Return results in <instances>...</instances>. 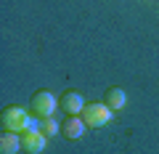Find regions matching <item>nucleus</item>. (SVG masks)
I'll return each mask as SVG.
<instances>
[{"label": "nucleus", "instance_id": "obj_1", "mask_svg": "<svg viewBox=\"0 0 159 154\" xmlns=\"http://www.w3.org/2000/svg\"><path fill=\"white\" fill-rule=\"evenodd\" d=\"M80 117H82L85 125H90V128H103V125H109V122L114 120V109L109 106V104H88Z\"/></svg>", "mask_w": 159, "mask_h": 154}, {"label": "nucleus", "instance_id": "obj_2", "mask_svg": "<svg viewBox=\"0 0 159 154\" xmlns=\"http://www.w3.org/2000/svg\"><path fill=\"white\" fill-rule=\"evenodd\" d=\"M32 109L37 117H53V112L58 109V101L51 91H37L32 98Z\"/></svg>", "mask_w": 159, "mask_h": 154}, {"label": "nucleus", "instance_id": "obj_3", "mask_svg": "<svg viewBox=\"0 0 159 154\" xmlns=\"http://www.w3.org/2000/svg\"><path fill=\"white\" fill-rule=\"evenodd\" d=\"M27 117H29V114L24 112L21 106H8V109H3V130H16V133H21L24 125H27Z\"/></svg>", "mask_w": 159, "mask_h": 154}, {"label": "nucleus", "instance_id": "obj_4", "mask_svg": "<svg viewBox=\"0 0 159 154\" xmlns=\"http://www.w3.org/2000/svg\"><path fill=\"white\" fill-rule=\"evenodd\" d=\"M58 106L66 112V117H72V114H82V109H85L88 104H85V98H82L80 91H66L61 96V101H58Z\"/></svg>", "mask_w": 159, "mask_h": 154}, {"label": "nucleus", "instance_id": "obj_5", "mask_svg": "<svg viewBox=\"0 0 159 154\" xmlns=\"http://www.w3.org/2000/svg\"><path fill=\"white\" fill-rule=\"evenodd\" d=\"M21 141H24V149H27L29 154H40L43 149L48 146V136L43 130H24Z\"/></svg>", "mask_w": 159, "mask_h": 154}, {"label": "nucleus", "instance_id": "obj_6", "mask_svg": "<svg viewBox=\"0 0 159 154\" xmlns=\"http://www.w3.org/2000/svg\"><path fill=\"white\" fill-rule=\"evenodd\" d=\"M19 149H24L21 133H16V130H3V136H0V152H3V154H16Z\"/></svg>", "mask_w": 159, "mask_h": 154}, {"label": "nucleus", "instance_id": "obj_7", "mask_svg": "<svg viewBox=\"0 0 159 154\" xmlns=\"http://www.w3.org/2000/svg\"><path fill=\"white\" fill-rule=\"evenodd\" d=\"M61 133H64V138H69V141H77V138L85 133V120H82L80 114H72V117H66V122H64Z\"/></svg>", "mask_w": 159, "mask_h": 154}, {"label": "nucleus", "instance_id": "obj_8", "mask_svg": "<svg viewBox=\"0 0 159 154\" xmlns=\"http://www.w3.org/2000/svg\"><path fill=\"white\" fill-rule=\"evenodd\" d=\"M106 104L117 112V109H122L127 104V93L122 91V88H109V91H106Z\"/></svg>", "mask_w": 159, "mask_h": 154}, {"label": "nucleus", "instance_id": "obj_9", "mask_svg": "<svg viewBox=\"0 0 159 154\" xmlns=\"http://www.w3.org/2000/svg\"><path fill=\"white\" fill-rule=\"evenodd\" d=\"M40 130L45 133L48 138H53V136H56L58 130H61V128H58V122L53 120V117H43V128H40Z\"/></svg>", "mask_w": 159, "mask_h": 154}, {"label": "nucleus", "instance_id": "obj_10", "mask_svg": "<svg viewBox=\"0 0 159 154\" xmlns=\"http://www.w3.org/2000/svg\"><path fill=\"white\" fill-rule=\"evenodd\" d=\"M43 128V117H37V114H29L27 117V125H24V130H40ZM21 130V133H24Z\"/></svg>", "mask_w": 159, "mask_h": 154}]
</instances>
